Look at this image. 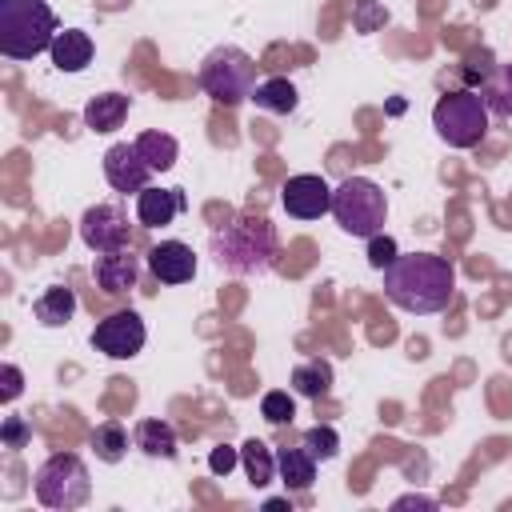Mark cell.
Here are the masks:
<instances>
[{
    "instance_id": "obj_27",
    "label": "cell",
    "mask_w": 512,
    "mask_h": 512,
    "mask_svg": "<svg viewBox=\"0 0 512 512\" xmlns=\"http://www.w3.org/2000/svg\"><path fill=\"white\" fill-rule=\"evenodd\" d=\"M304 448H308L316 460H332V456L340 452V436H336V428L316 424V428H308V432H304Z\"/></svg>"
},
{
    "instance_id": "obj_2",
    "label": "cell",
    "mask_w": 512,
    "mask_h": 512,
    "mask_svg": "<svg viewBox=\"0 0 512 512\" xmlns=\"http://www.w3.org/2000/svg\"><path fill=\"white\" fill-rule=\"evenodd\" d=\"M276 228L264 216H236L232 224H224L212 236V256L220 268L236 272V276H260L272 268L276 260Z\"/></svg>"
},
{
    "instance_id": "obj_17",
    "label": "cell",
    "mask_w": 512,
    "mask_h": 512,
    "mask_svg": "<svg viewBox=\"0 0 512 512\" xmlns=\"http://www.w3.org/2000/svg\"><path fill=\"white\" fill-rule=\"evenodd\" d=\"M276 472L284 480V488L292 492H308L312 480H316V456L300 444V448H280L276 452Z\"/></svg>"
},
{
    "instance_id": "obj_6",
    "label": "cell",
    "mask_w": 512,
    "mask_h": 512,
    "mask_svg": "<svg viewBox=\"0 0 512 512\" xmlns=\"http://www.w3.org/2000/svg\"><path fill=\"white\" fill-rule=\"evenodd\" d=\"M332 216L348 236H376L388 220V200L380 192V184L364 180V176H348L340 188H332Z\"/></svg>"
},
{
    "instance_id": "obj_25",
    "label": "cell",
    "mask_w": 512,
    "mask_h": 512,
    "mask_svg": "<svg viewBox=\"0 0 512 512\" xmlns=\"http://www.w3.org/2000/svg\"><path fill=\"white\" fill-rule=\"evenodd\" d=\"M124 448H128V432H124L116 420H108V424H100V428L92 432V452H96L104 464H116V460L124 456Z\"/></svg>"
},
{
    "instance_id": "obj_16",
    "label": "cell",
    "mask_w": 512,
    "mask_h": 512,
    "mask_svg": "<svg viewBox=\"0 0 512 512\" xmlns=\"http://www.w3.org/2000/svg\"><path fill=\"white\" fill-rule=\"evenodd\" d=\"M128 104L132 100L124 92H100V96H92L84 104V124L92 132H116L124 124V116H128Z\"/></svg>"
},
{
    "instance_id": "obj_28",
    "label": "cell",
    "mask_w": 512,
    "mask_h": 512,
    "mask_svg": "<svg viewBox=\"0 0 512 512\" xmlns=\"http://www.w3.org/2000/svg\"><path fill=\"white\" fill-rule=\"evenodd\" d=\"M352 24H356V32H376V28L388 24V8H384L380 0H356Z\"/></svg>"
},
{
    "instance_id": "obj_24",
    "label": "cell",
    "mask_w": 512,
    "mask_h": 512,
    "mask_svg": "<svg viewBox=\"0 0 512 512\" xmlns=\"http://www.w3.org/2000/svg\"><path fill=\"white\" fill-rule=\"evenodd\" d=\"M252 100H256V108H264V112H276V116H288L292 108H296V88L284 80V76H272V80H264V84H256V92H252Z\"/></svg>"
},
{
    "instance_id": "obj_30",
    "label": "cell",
    "mask_w": 512,
    "mask_h": 512,
    "mask_svg": "<svg viewBox=\"0 0 512 512\" xmlns=\"http://www.w3.org/2000/svg\"><path fill=\"white\" fill-rule=\"evenodd\" d=\"M0 440H4V448H24L28 444V424L20 416H8L4 428H0Z\"/></svg>"
},
{
    "instance_id": "obj_29",
    "label": "cell",
    "mask_w": 512,
    "mask_h": 512,
    "mask_svg": "<svg viewBox=\"0 0 512 512\" xmlns=\"http://www.w3.org/2000/svg\"><path fill=\"white\" fill-rule=\"evenodd\" d=\"M396 256H400V252H396V240H392V236H384V232L368 236V264H372L376 272H384Z\"/></svg>"
},
{
    "instance_id": "obj_8",
    "label": "cell",
    "mask_w": 512,
    "mask_h": 512,
    "mask_svg": "<svg viewBox=\"0 0 512 512\" xmlns=\"http://www.w3.org/2000/svg\"><path fill=\"white\" fill-rule=\"evenodd\" d=\"M144 320H140V312H132V308H124V312H112V316H104L100 324H96V332H92V344H96V352H104V356H112V360H128V356H136L140 348H144Z\"/></svg>"
},
{
    "instance_id": "obj_9",
    "label": "cell",
    "mask_w": 512,
    "mask_h": 512,
    "mask_svg": "<svg viewBox=\"0 0 512 512\" xmlns=\"http://www.w3.org/2000/svg\"><path fill=\"white\" fill-rule=\"evenodd\" d=\"M80 240L92 252H116L128 248V216L116 204H92L80 216Z\"/></svg>"
},
{
    "instance_id": "obj_22",
    "label": "cell",
    "mask_w": 512,
    "mask_h": 512,
    "mask_svg": "<svg viewBox=\"0 0 512 512\" xmlns=\"http://www.w3.org/2000/svg\"><path fill=\"white\" fill-rule=\"evenodd\" d=\"M132 144H136V152L144 156V164H148L152 172H168V168L176 164V152H180L168 132H140Z\"/></svg>"
},
{
    "instance_id": "obj_21",
    "label": "cell",
    "mask_w": 512,
    "mask_h": 512,
    "mask_svg": "<svg viewBox=\"0 0 512 512\" xmlns=\"http://www.w3.org/2000/svg\"><path fill=\"white\" fill-rule=\"evenodd\" d=\"M136 448L144 456L172 460L176 456V432H172V424H164V420H140L136 424Z\"/></svg>"
},
{
    "instance_id": "obj_23",
    "label": "cell",
    "mask_w": 512,
    "mask_h": 512,
    "mask_svg": "<svg viewBox=\"0 0 512 512\" xmlns=\"http://www.w3.org/2000/svg\"><path fill=\"white\" fill-rule=\"evenodd\" d=\"M292 388L300 396H312V400L328 396V388H332V364L328 360H304V364H296L292 368Z\"/></svg>"
},
{
    "instance_id": "obj_18",
    "label": "cell",
    "mask_w": 512,
    "mask_h": 512,
    "mask_svg": "<svg viewBox=\"0 0 512 512\" xmlns=\"http://www.w3.org/2000/svg\"><path fill=\"white\" fill-rule=\"evenodd\" d=\"M476 92L492 116H512V64H492V72L476 84Z\"/></svg>"
},
{
    "instance_id": "obj_7",
    "label": "cell",
    "mask_w": 512,
    "mask_h": 512,
    "mask_svg": "<svg viewBox=\"0 0 512 512\" xmlns=\"http://www.w3.org/2000/svg\"><path fill=\"white\" fill-rule=\"evenodd\" d=\"M88 492H92V480L76 452H56L36 468V500L44 508H60V512L80 508Z\"/></svg>"
},
{
    "instance_id": "obj_11",
    "label": "cell",
    "mask_w": 512,
    "mask_h": 512,
    "mask_svg": "<svg viewBox=\"0 0 512 512\" xmlns=\"http://www.w3.org/2000/svg\"><path fill=\"white\" fill-rule=\"evenodd\" d=\"M148 176H152V168L144 164L136 144H112L104 152V180L116 192H140V188H148Z\"/></svg>"
},
{
    "instance_id": "obj_3",
    "label": "cell",
    "mask_w": 512,
    "mask_h": 512,
    "mask_svg": "<svg viewBox=\"0 0 512 512\" xmlns=\"http://www.w3.org/2000/svg\"><path fill=\"white\" fill-rule=\"evenodd\" d=\"M56 12L44 0H0V52L8 60H32L56 40Z\"/></svg>"
},
{
    "instance_id": "obj_14",
    "label": "cell",
    "mask_w": 512,
    "mask_h": 512,
    "mask_svg": "<svg viewBox=\"0 0 512 512\" xmlns=\"http://www.w3.org/2000/svg\"><path fill=\"white\" fill-rule=\"evenodd\" d=\"M176 212H184V192L180 188H140L136 192V220L144 228H164L176 220Z\"/></svg>"
},
{
    "instance_id": "obj_32",
    "label": "cell",
    "mask_w": 512,
    "mask_h": 512,
    "mask_svg": "<svg viewBox=\"0 0 512 512\" xmlns=\"http://www.w3.org/2000/svg\"><path fill=\"white\" fill-rule=\"evenodd\" d=\"M0 380H4V388H0V400L8 404V400H16L20 396V388H24V376H20V368L16 364H4L0 368Z\"/></svg>"
},
{
    "instance_id": "obj_4",
    "label": "cell",
    "mask_w": 512,
    "mask_h": 512,
    "mask_svg": "<svg viewBox=\"0 0 512 512\" xmlns=\"http://www.w3.org/2000/svg\"><path fill=\"white\" fill-rule=\"evenodd\" d=\"M200 88L216 104L236 108V104H244L256 92V60L244 48H236V44H220L200 64Z\"/></svg>"
},
{
    "instance_id": "obj_1",
    "label": "cell",
    "mask_w": 512,
    "mask_h": 512,
    "mask_svg": "<svg viewBox=\"0 0 512 512\" xmlns=\"http://www.w3.org/2000/svg\"><path fill=\"white\" fill-rule=\"evenodd\" d=\"M384 292L396 308L404 312H440L452 304L456 296V272L444 256L436 252H412V256H396L384 268Z\"/></svg>"
},
{
    "instance_id": "obj_5",
    "label": "cell",
    "mask_w": 512,
    "mask_h": 512,
    "mask_svg": "<svg viewBox=\"0 0 512 512\" xmlns=\"http://www.w3.org/2000/svg\"><path fill=\"white\" fill-rule=\"evenodd\" d=\"M488 108L476 88L444 92L432 108V128L448 148H476L488 136Z\"/></svg>"
},
{
    "instance_id": "obj_19",
    "label": "cell",
    "mask_w": 512,
    "mask_h": 512,
    "mask_svg": "<svg viewBox=\"0 0 512 512\" xmlns=\"http://www.w3.org/2000/svg\"><path fill=\"white\" fill-rule=\"evenodd\" d=\"M72 312H76V292L64 288V284H52V288L36 300V320H40L44 328H60V324H68Z\"/></svg>"
},
{
    "instance_id": "obj_33",
    "label": "cell",
    "mask_w": 512,
    "mask_h": 512,
    "mask_svg": "<svg viewBox=\"0 0 512 512\" xmlns=\"http://www.w3.org/2000/svg\"><path fill=\"white\" fill-rule=\"evenodd\" d=\"M392 508H436V500L432 496H400Z\"/></svg>"
},
{
    "instance_id": "obj_26",
    "label": "cell",
    "mask_w": 512,
    "mask_h": 512,
    "mask_svg": "<svg viewBox=\"0 0 512 512\" xmlns=\"http://www.w3.org/2000/svg\"><path fill=\"white\" fill-rule=\"evenodd\" d=\"M260 416H264L268 424H292L296 400H292L288 392H264V396H260Z\"/></svg>"
},
{
    "instance_id": "obj_13",
    "label": "cell",
    "mask_w": 512,
    "mask_h": 512,
    "mask_svg": "<svg viewBox=\"0 0 512 512\" xmlns=\"http://www.w3.org/2000/svg\"><path fill=\"white\" fill-rule=\"evenodd\" d=\"M92 276L104 292L120 296L128 288H136V276H140V260L128 252V248H116V252H96V264H92Z\"/></svg>"
},
{
    "instance_id": "obj_12",
    "label": "cell",
    "mask_w": 512,
    "mask_h": 512,
    "mask_svg": "<svg viewBox=\"0 0 512 512\" xmlns=\"http://www.w3.org/2000/svg\"><path fill=\"white\" fill-rule=\"evenodd\" d=\"M148 268L160 284H184L196 276V256L184 240H160L152 252H148Z\"/></svg>"
},
{
    "instance_id": "obj_10",
    "label": "cell",
    "mask_w": 512,
    "mask_h": 512,
    "mask_svg": "<svg viewBox=\"0 0 512 512\" xmlns=\"http://www.w3.org/2000/svg\"><path fill=\"white\" fill-rule=\"evenodd\" d=\"M280 204H284V212L296 216V220H320L324 212H332V188H328L320 176L304 172V176H292V180L284 184Z\"/></svg>"
},
{
    "instance_id": "obj_15",
    "label": "cell",
    "mask_w": 512,
    "mask_h": 512,
    "mask_svg": "<svg viewBox=\"0 0 512 512\" xmlns=\"http://www.w3.org/2000/svg\"><path fill=\"white\" fill-rule=\"evenodd\" d=\"M48 52H52V64L60 72H84L92 64V36L80 28H64V32H56Z\"/></svg>"
},
{
    "instance_id": "obj_20",
    "label": "cell",
    "mask_w": 512,
    "mask_h": 512,
    "mask_svg": "<svg viewBox=\"0 0 512 512\" xmlns=\"http://www.w3.org/2000/svg\"><path fill=\"white\" fill-rule=\"evenodd\" d=\"M240 464H244L252 488H264V484H272V476H276V456H272V448H268L264 440H256V436L240 444Z\"/></svg>"
},
{
    "instance_id": "obj_31",
    "label": "cell",
    "mask_w": 512,
    "mask_h": 512,
    "mask_svg": "<svg viewBox=\"0 0 512 512\" xmlns=\"http://www.w3.org/2000/svg\"><path fill=\"white\" fill-rule=\"evenodd\" d=\"M236 460H240V448H228V444H220V448H212V456H208V468H212L216 476H228V472L236 468Z\"/></svg>"
}]
</instances>
